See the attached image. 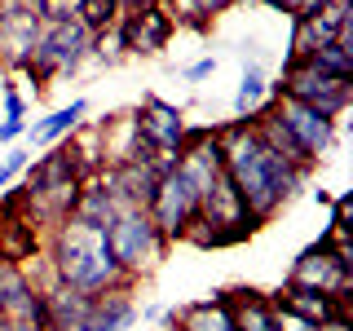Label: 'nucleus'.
<instances>
[{"label":"nucleus","instance_id":"f257e3e1","mask_svg":"<svg viewBox=\"0 0 353 331\" xmlns=\"http://www.w3.org/2000/svg\"><path fill=\"white\" fill-rule=\"evenodd\" d=\"M216 137H221V163H225V177L234 181L243 208H248L261 225L279 217L283 208L309 185V177H314V168H296V163L283 159V154H274L256 137L252 119H234V124L216 128Z\"/></svg>","mask_w":353,"mask_h":331},{"label":"nucleus","instance_id":"f03ea898","mask_svg":"<svg viewBox=\"0 0 353 331\" xmlns=\"http://www.w3.org/2000/svg\"><path fill=\"white\" fill-rule=\"evenodd\" d=\"M44 261H49L53 279L75 287V292H84V296L110 292V287H137L115 265L102 230L75 225V221H58V225L44 234Z\"/></svg>","mask_w":353,"mask_h":331},{"label":"nucleus","instance_id":"7ed1b4c3","mask_svg":"<svg viewBox=\"0 0 353 331\" xmlns=\"http://www.w3.org/2000/svg\"><path fill=\"white\" fill-rule=\"evenodd\" d=\"M93 53V31H84L80 22H58V27H40L36 44H31V58L22 66V75L31 80L36 93H44L53 80H66L88 62Z\"/></svg>","mask_w":353,"mask_h":331},{"label":"nucleus","instance_id":"20e7f679","mask_svg":"<svg viewBox=\"0 0 353 331\" xmlns=\"http://www.w3.org/2000/svg\"><path fill=\"white\" fill-rule=\"evenodd\" d=\"M287 283H301V287H314V292L353 301V248H349V230L327 225V234L318 239V243H309L301 257L292 261Z\"/></svg>","mask_w":353,"mask_h":331},{"label":"nucleus","instance_id":"39448f33","mask_svg":"<svg viewBox=\"0 0 353 331\" xmlns=\"http://www.w3.org/2000/svg\"><path fill=\"white\" fill-rule=\"evenodd\" d=\"M102 234H106V248H110V257H115V265L132 283H141L150 270H159V261L168 257V248H172V243L154 230L146 208H124V212H115V221H110Z\"/></svg>","mask_w":353,"mask_h":331},{"label":"nucleus","instance_id":"423d86ee","mask_svg":"<svg viewBox=\"0 0 353 331\" xmlns=\"http://www.w3.org/2000/svg\"><path fill=\"white\" fill-rule=\"evenodd\" d=\"M270 97H292V102H301V106H314L318 115H327V119H340L353 102V84L318 75L309 62L292 58V62H283L279 80H270Z\"/></svg>","mask_w":353,"mask_h":331},{"label":"nucleus","instance_id":"0eeeda50","mask_svg":"<svg viewBox=\"0 0 353 331\" xmlns=\"http://www.w3.org/2000/svg\"><path fill=\"white\" fill-rule=\"evenodd\" d=\"M199 203H203L199 185L172 163V168H163V172H159V185H154L146 212H150L154 230H159L163 239H168V243H181V234L190 230V221L199 217Z\"/></svg>","mask_w":353,"mask_h":331},{"label":"nucleus","instance_id":"6e6552de","mask_svg":"<svg viewBox=\"0 0 353 331\" xmlns=\"http://www.w3.org/2000/svg\"><path fill=\"white\" fill-rule=\"evenodd\" d=\"M137 128H141V137L154 146V154H159V159H176V154H181V146H185V132H190V124H185V110L176 106V102L154 97V93L141 97V106H137Z\"/></svg>","mask_w":353,"mask_h":331},{"label":"nucleus","instance_id":"1a4fd4ad","mask_svg":"<svg viewBox=\"0 0 353 331\" xmlns=\"http://www.w3.org/2000/svg\"><path fill=\"white\" fill-rule=\"evenodd\" d=\"M270 106H274V115H279V124L292 132V141L314 163L336 146V124H340V119H327V115H318L314 106H301V102H292V97H274Z\"/></svg>","mask_w":353,"mask_h":331},{"label":"nucleus","instance_id":"9d476101","mask_svg":"<svg viewBox=\"0 0 353 331\" xmlns=\"http://www.w3.org/2000/svg\"><path fill=\"white\" fill-rule=\"evenodd\" d=\"M115 31H119V44H124V58H154V53L168 49L176 22L163 5H146V9L124 14Z\"/></svg>","mask_w":353,"mask_h":331},{"label":"nucleus","instance_id":"9b49d317","mask_svg":"<svg viewBox=\"0 0 353 331\" xmlns=\"http://www.w3.org/2000/svg\"><path fill=\"white\" fill-rule=\"evenodd\" d=\"M40 18L31 9V0H5L0 5V66L22 71L31 58V44H36Z\"/></svg>","mask_w":353,"mask_h":331},{"label":"nucleus","instance_id":"f8f14e48","mask_svg":"<svg viewBox=\"0 0 353 331\" xmlns=\"http://www.w3.org/2000/svg\"><path fill=\"white\" fill-rule=\"evenodd\" d=\"M97 181L106 185V194L115 199V208H146L154 185H159V163H110L97 172Z\"/></svg>","mask_w":353,"mask_h":331},{"label":"nucleus","instance_id":"ddd939ff","mask_svg":"<svg viewBox=\"0 0 353 331\" xmlns=\"http://www.w3.org/2000/svg\"><path fill=\"white\" fill-rule=\"evenodd\" d=\"M0 318H31V323H49L44 318V296L27 279L18 261H0Z\"/></svg>","mask_w":353,"mask_h":331},{"label":"nucleus","instance_id":"4468645a","mask_svg":"<svg viewBox=\"0 0 353 331\" xmlns=\"http://www.w3.org/2000/svg\"><path fill=\"white\" fill-rule=\"evenodd\" d=\"M279 309H287V314L305 318V323L323 327L331 323L336 314H349V301H340V296H327V292H314V287H301V283H283L279 292L270 296Z\"/></svg>","mask_w":353,"mask_h":331},{"label":"nucleus","instance_id":"2eb2a0df","mask_svg":"<svg viewBox=\"0 0 353 331\" xmlns=\"http://www.w3.org/2000/svg\"><path fill=\"white\" fill-rule=\"evenodd\" d=\"M132 323H137V296H132V287H110V292L88 296L80 331H128Z\"/></svg>","mask_w":353,"mask_h":331},{"label":"nucleus","instance_id":"dca6fc26","mask_svg":"<svg viewBox=\"0 0 353 331\" xmlns=\"http://www.w3.org/2000/svg\"><path fill=\"white\" fill-rule=\"evenodd\" d=\"M84 119H88V102H84V97H71L66 106L49 110L44 119H36V124H27L22 141H27V146H36V150H49V146H58V141L71 137V132L80 128Z\"/></svg>","mask_w":353,"mask_h":331},{"label":"nucleus","instance_id":"f3484780","mask_svg":"<svg viewBox=\"0 0 353 331\" xmlns=\"http://www.w3.org/2000/svg\"><path fill=\"white\" fill-rule=\"evenodd\" d=\"M230 314L234 331H279V305L256 287H230Z\"/></svg>","mask_w":353,"mask_h":331},{"label":"nucleus","instance_id":"a211bd4d","mask_svg":"<svg viewBox=\"0 0 353 331\" xmlns=\"http://www.w3.org/2000/svg\"><path fill=\"white\" fill-rule=\"evenodd\" d=\"M172 331H234V314H230V296L216 292L208 301H190L176 309Z\"/></svg>","mask_w":353,"mask_h":331},{"label":"nucleus","instance_id":"6ab92c4d","mask_svg":"<svg viewBox=\"0 0 353 331\" xmlns=\"http://www.w3.org/2000/svg\"><path fill=\"white\" fill-rule=\"evenodd\" d=\"M115 199L106 194V185L97 181V177H84L80 194H75L71 212H66V221H75V225H88V230H106L110 221H115Z\"/></svg>","mask_w":353,"mask_h":331},{"label":"nucleus","instance_id":"aec40b11","mask_svg":"<svg viewBox=\"0 0 353 331\" xmlns=\"http://www.w3.org/2000/svg\"><path fill=\"white\" fill-rule=\"evenodd\" d=\"M40 296H44V318H49L53 331H80L84 327V309H88L84 292H75L66 283H49Z\"/></svg>","mask_w":353,"mask_h":331},{"label":"nucleus","instance_id":"412c9836","mask_svg":"<svg viewBox=\"0 0 353 331\" xmlns=\"http://www.w3.org/2000/svg\"><path fill=\"white\" fill-rule=\"evenodd\" d=\"M270 75H265L261 62H243V75H239V88H234V119H252L270 106Z\"/></svg>","mask_w":353,"mask_h":331},{"label":"nucleus","instance_id":"4be33fe9","mask_svg":"<svg viewBox=\"0 0 353 331\" xmlns=\"http://www.w3.org/2000/svg\"><path fill=\"white\" fill-rule=\"evenodd\" d=\"M287 62H292V58H287ZM301 62H309L318 75H331V80L353 84V44H345V40H327V44H318V49H309Z\"/></svg>","mask_w":353,"mask_h":331},{"label":"nucleus","instance_id":"5701e85b","mask_svg":"<svg viewBox=\"0 0 353 331\" xmlns=\"http://www.w3.org/2000/svg\"><path fill=\"white\" fill-rule=\"evenodd\" d=\"M239 0H168V14L176 27H194V31H203L208 22H212L216 14H225V9H234Z\"/></svg>","mask_w":353,"mask_h":331},{"label":"nucleus","instance_id":"b1692460","mask_svg":"<svg viewBox=\"0 0 353 331\" xmlns=\"http://www.w3.org/2000/svg\"><path fill=\"white\" fill-rule=\"evenodd\" d=\"M119 18H124L119 0H80V14H75V22H80L84 31H93V36L119 27Z\"/></svg>","mask_w":353,"mask_h":331},{"label":"nucleus","instance_id":"393cba45","mask_svg":"<svg viewBox=\"0 0 353 331\" xmlns=\"http://www.w3.org/2000/svg\"><path fill=\"white\" fill-rule=\"evenodd\" d=\"M40 27H58V22H75L80 14V0H31Z\"/></svg>","mask_w":353,"mask_h":331},{"label":"nucleus","instance_id":"a878e982","mask_svg":"<svg viewBox=\"0 0 353 331\" xmlns=\"http://www.w3.org/2000/svg\"><path fill=\"white\" fill-rule=\"evenodd\" d=\"M27 163H31L27 146H5V159H0V190H9V185L27 172Z\"/></svg>","mask_w":353,"mask_h":331},{"label":"nucleus","instance_id":"bb28decb","mask_svg":"<svg viewBox=\"0 0 353 331\" xmlns=\"http://www.w3.org/2000/svg\"><path fill=\"white\" fill-rule=\"evenodd\" d=\"M261 5L279 9V14H292V18H309V14H318L327 0H261Z\"/></svg>","mask_w":353,"mask_h":331},{"label":"nucleus","instance_id":"cd10ccee","mask_svg":"<svg viewBox=\"0 0 353 331\" xmlns=\"http://www.w3.org/2000/svg\"><path fill=\"white\" fill-rule=\"evenodd\" d=\"M216 53H203V58H199V62H190V66H185V71H181V80L185 84H203V80H212V75H216Z\"/></svg>","mask_w":353,"mask_h":331},{"label":"nucleus","instance_id":"c85d7f7f","mask_svg":"<svg viewBox=\"0 0 353 331\" xmlns=\"http://www.w3.org/2000/svg\"><path fill=\"white\" fill-rule=\"evenodd\" d=\"M0 88H5V119H27L31 102H27V97L18 93V84H14V80H5Z\"/></svg>","mask_w":353,"mask_h":331},{"label":"nucleus","instance_id":"c756f323","mask_svg":"<svg viewBox=\"0 0 353 331\" xmlns=\"http://www.w3.org/2000/svg\"><path fill=\"white\" fill-rule=\"evenodd\" d=\"M349 212H353V194L331 199V225L336 230H349Z\"/></svg>","mask_w":353,"mask_h":331},{"label":"nucleus","instance_id":"7c9ffc66","mask_svg":"<svg viewBox=\"0 0 353 331\" xmlns=\"http://www.w3.org/2000/svg\"><path fill=\"white\" fill-rule=\"evenodd\" d=\"M22 132H27V119H0V146H18Z\"/></svg>","mask_w":353,"mask_h":331},{"label":"nucleus","instance_id":"2f4dec72","mask_svg":"<svg viewBox=\"0 0 353 331\" xmlns=\"http://www.w3.org/2000/svg\"><path fill=\"white\" fill-rule=\"evenodd\" d=\"M0 331H53L49 323H31V318H0Z\"/></svg>","mask_w":353,"mask_h":331},{"label":"nucleus","instance_id":"473e14b6","mask_svg":"<svg viewBox=\"0 0 353 331\" xmlns=\"http://www.w3.org/2000/svg\"><path fill=\"white\" fill-rule=\"evenodd\" d=\"M279 331H318L314 323H305V318L287 314V309H279Z\"/></svg>","mask_w":353,"mask_h":331},{"label":"nucleus","instance_id":"72a5a7b5","mask_svg":"<svg viewBox=\"0 0 353 331\" xmlns=\"http://www.w3.org/2000/svg\"><path fill=\"white\" fill-rule=\"evenodd\" d=\"M318 331H353V318H349V314H336L331 323H323Z\"/></svg>","mask_w":353,"mask_h":331},{"label":"nucleus","instance_id":"f704fd0d","mask_svg":"<svg viewBox=\"0 0 353 331\" xmlns=\"http://www.w3.org/2000/svg\"><path fill=\"white\" fill-rule=\"evenodd\" d=\"M150 5H168V0H150Z\"/></svg>","mask_w":353,"mask_h":331},{"label":"nucleus","instance_id":"c9c22d12","mask_svg":"<svg viewBox=\"0 0 353 331\" xmlns=\"http://www.w3.org/2000/svg\"><path fill=\"white\" fill-rule=\"evenodd\" d=\"M0 5H5V0H0Z\"/></svg>","mask_w":353,"mask_h":331}]
</instances>
